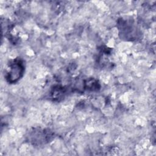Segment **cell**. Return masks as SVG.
I'll use <instances>...</instances> for the list:
<instances>
[{"label": "cell", "instance_id": "cell-1", "mask_svg": "<svg viewBox=\"0 0 156 156\" xmlns=\"http://www.w3.org/2000/svg\"><path fill=\"white\" fill-rule=\"evenodd\" d=\"M23 66L20 62H15L10 65V71L9 72V78L13 82L20 78L22 73Z\"/></svg>", "mask_w": 156, "mask_h": 156}]
</instances>
